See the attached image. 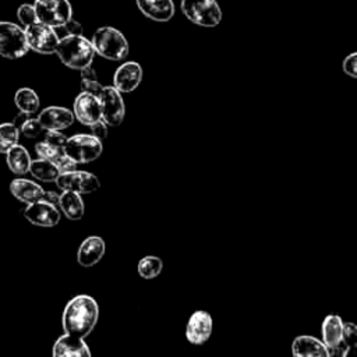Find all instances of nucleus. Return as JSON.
<instances>
[{"mask_svg":"<svg viewBox=\"0 0 357 357\" xmlns=\"http://www.w3.org/2000/svg\"><path fill=\"white\" fill-rule=\"evenodd\" d=\"M39 123L43 130H64L74 123V114L70 109L63 106H49L45 107L39 116Z\"/></svg>","mask_w":357,"mask_h":357,"instance_id":"16","label":"nucleus"},{"mask_svg":"<svg viewBox=\"0 0 357 357\" xmlns=\"http://www.w3.org/2000/svg\"><path fill=\"white\" fill-rule=\"evenodd\" d=\"M24 216L29 223L40 227H53L60 222L59 206L43 199L26 204Z\"/></svg>","mask_w":357,"mask_h":357,"instance_id":"12","label":"nucleus"},{"mask_svg":"<svg viewBox=\"0 0 357 357\" xmlns=\"http://www.w3.org/2000/svg\"><path fill=\"white\" fill-rule=\"evenodd\" d=\"M81 71V88L82 92H88L92 93L95 96L99 95V92L102 91L103 85L99 82L95 70L92 68V66H86L84 67Z\"/></svg>","mask_w":357,"mask_h":357,"instance_id":"29","label":"nucleus"},{"mask_svg":"<svg viewBox=\"0 0 357 357\" xmlns=\"http://www.w3.org/2000/svg\"><path fill=\"white\" fill-rule=\"evenodd\" d=\"M54 181L60 190L75 191L78 194H89L100 187V181L95 174L77 169L61 172Z\"/></svg>","mask_w":357,"mask_h":357,"instance_id":"10","label":"nucleus"},{"mask_svg":"<svg viewBox=\"0 0 357 357\" xmlns=\"http://www.w3.org/2000/svg\"><path fill=\"white\" fill-rule=\"evenodd\" d=\"M343 71L351 78H357V54L351 53L343 60Z\"/></svg>","mask_w":357,"mask_h":357,"instance_id":"34","label":"nucleus"},{"mask_svg":"<svg viewBox=\"0 0 357 357\" xmlns=\"http://www.w3.org/2000/svg\"><path fill=\"white\" fill-rule=\"evenodd\" d=\"M29 173L40 181H54L60 174V170L53 162L39 158V159L31 160Z\"/></svg>","mask_w":357,"mask_h":357,"instance_id":"26","label":"nucleus"},{"mask_svg":"<svg viewBox=\"0 0 357 357\" xmlns=\"http://www.w3.org/2000/svg\"><path fill=\"white\" fill-rule=\"evenodd\" d=\"M59 208L70 220H79L84 216V201L75 191H63L59 197Z\"/></svg>","mask_w":357,"mask_h":357,"instance_id":"23","label":"nucleus"},{"mask_svg":"<svg viewBox=\"0 0 357 357\" xmlns=\"http://www.w3.org/2000/svg\"><path fill=\"white\" fill-rule=\"evenodd\" d=\"M102 141L92 134H75L67 138L64 153L77 165L89 163L102 155Z\"/></svg>","mask_w":357,"mask_h":357,"instance_id":"4","label":"nucleus"},{"mask_svg":"<svg viewBox=\"0 0 357 357\" xmlns=\"http://www.w3.org/2000/svg\"><path fill=\"white\" fill-rule=\"evenodd\" d=\"M31 155L29 152L20 144L13 145L7 152H6V162L7 166L10 167V170L14 174L22 176L25 173L29 172V166H31Z\"/></svg>","mask_w":357,"mask_h":357,"instance_id":"24","label":"nucleus"},{"mask_svg":"<svg viewBox=\"0 0 357 357\" xmlns=\"http://www.w3.org/2000/svg\"><path fill=\"white\" fill-rule=\"evenodd\" d=\"M11 194L24 204H31L42 198L45 190L35 181L26 178H14L10 183Z\"/></svg>","mask_w":357,"mask_h":357,"instance_id":"22","label":"nucleus"},{"mask_svg":"<svg viewBox=\"0 0 357 357\" xmlns=\"http://www.w3.org/2000/svg\"><path fill=\"white\" fill-rule=\"evenodd\" d=\"M73 114L74 119H77L84 126H91L92 123L100 120L102 114L98 96L88 92H81L74 100Z\"/></svg>","mask_w":357,"mask_h":357,"instance_id":"14","label":"nucleus"},{"mask_svg":"<svg viewBox=\"0 0 357 357\" xmlns=\"http://www.w3.org/2000/svg\"><path fill=\"white\" fill-rule=\"evenodd\" d=\"M213 328V321L209 312L198 310L191 314L185 326V337L192 344H202L205 343Z\"/></svg>","mask_w":357,"mask_h":357,"instance_id":"13","label":"nucleus"},{"mask_svg":"<svg viewBox=\"0 0 357 357\" xmlns=\"http://www.w3.org/2000/svg\"><path fill=\"white\" fill-rule=\"evenodd\" d=\"M35 151L36 153L39 155V158H43V159H47L50 162H53L60 173L61 172H70V170H75L77 169V163L74 160H71L66 153H64V149H59V148H54L52 145H49L47 142L45 141H40L35 145Z\"/></svg>","mask_w":357,"mask_h":357,"instance_id":"21","label":"nucleus"},{"mask_svg":"<svg viewBox=\"0 0 357 357\" xmlns=\"http://www.w3.org/2000/svg\"><path fill=\"white\" fill-rule=\"evenodd\" d=\"M20 128L14 123L0 124V153H6L20 141Z\"/></svg>","mask_w":357,"mask_h":357,"instance_id":"28","label":"nucleus"},{"mask_svg":"<svg viewBox=\"0 0 357 357\" xmlns=\"http://www.w3.org/2000/svg\"><path fill=\"white\" fill-rule=\"evenodd\" d=\"M33 8L38 21L54 29L73 18V8L68 0H35Z\"/></svg>","mask_w":357,"mask_h":357,"instance_id":"7","label":"nucleus"},{"mask_svg":"<svg viewBox=\"0 0 357 357\" xmlns=\"http://www.w3.org/2000/svg\"><path fill=\"white\" fill-rule=\"evenodd\" d=\"M54 357H89L91 350L81 337L71 335L60 336L53 344Z\"/></svg>","mask_w":357,"mask_h":357,"instance_id":"18","label":"nucleus"},{"mask_svg":"<svg viewBox=\"0 0 357 357\" xmlns=\"http://www.w3.org/2000/svg\"><path fill=\"white\" fill-rule=\"evenodd\" d=\"M105 251H106L105 240L99 236H89L81 243L77 251V261L84 268L93 266L102 259V257L105 255Z\"/></svg>","mask_w":357,"mask_h":357,"instance_id":"17","label":"nucleus"},{"mask_svg":"<svg viewBox=\"0 0 357 357\" xmlns=\"http://www.w3.org/2000/svg\"><path fill=\"white\" fill-rule=\"evenodd\" d=\"M137 6L145 17L153 21L165 22L174 15L173 0H137Z\"/></svg>","mask_w":357,"mask_h":357,"instance_id":"19","label":"nucleus"},{"mask_svg":"<svg viewBox=\"0 0 357 357\" xmlns=\"http://www.w3.org/2000/svg\"><path fill=\"white\" fill-rule=\"evenodd\" d=\"M24 28L10 21H0V56L6 59H20L28 53Z\"/></svg>","mask_w":357,"mask_h":357,"instance_id":"5","label":"nucleus"},{"mask_svg":"<svg viewBox=\"0 0 357 357\" xmlns=\"http://www.w3.org/2000/svg\"><path fill=\"white\" fill-rule=\"evenodd\" d=\"M43 127L42 124L39 123L38 117L33 119V117H26L22 124L20 126V132L24 134V137L26 138H36L39 137L42 132H43Z\"/></svg>","mask_w":357,"mask_h":357,"instance_id":"30","label":"nucleus"},{"mask_svg":"<svg viewBox=\"0 0 357 357\" xmlns=\"http://www.w3.org/2000/svg\"><path fill=\"white\" fill-rule=\"evenodd\" d=\"M91 43L95 53L107 60L120 61L128 54V42L126 36L113 26L98 28L91 39Z\"/></svg>","mask_w":357,"mask_h":357,"instance_id":"3","label":"nucleus"},{"mask_svg":"<svg viewBox=\"0 0 357 357\" xmlns=\"http://www.w3.org/2000/svg\"><path fill=\"white\" fill-rule=\"evenodd\" d=\"M14 103L20 112H22L25 114H33L39 110L40 100H39L38 93L33 89L24 86V88L17 89V92L14 95Z\"/></svg>","mask_w":357,"mask_h":357,"instance_id":"25","label":"nucleus"},{"mask_svg":"<svg viewBox=\"0 0 357 357\" xmlns=\"http://www.w3.org/2000/svg\"><path fill=\"white\" fill-rule=\"evenodd\" d=\"M54 53L61 63L73 70H82L92 64L95 50L89 39L82 35H64L59 39Z\"/></svg>","mask_w":357,"mask_h":357,"instance_id":"2","label":"nucleus"},{"mask_svg":"<svg viewBox=\"0 0 357 357\" xmlns=\"http://www.w3.org/2000/svg\"><path fill=\"white\" fill-rule=\"evenodd\" d=\"M89 128H91V134L93 137H96L98 139H100V141H103L107 137V124L102 119L92 123L89 126Z\"/></svg>","mask_w":357,"mask_h":357,"instance_id":"35","label":"nucleus"},{"mask_svg":"<svg viewBox=\"0 0 357 357\" xmlns=\"http://www.w3.org/2000/svg\"><path fill=\"white\" fill-rule=\"evenodd\" d=\"M99 307L93 297L78 294L64 307L61 324L67 335L85 339L98 322Z\"/></svg>","mask_w":357,"mask_h":357,"instance_id":"1","label":"nucleus"},{"mask_svg":"<svg viewBox=\"0 0 357 357\" xmlns=\"http://www.w3.org/2000/svg\"><path fill=\"white\" fill-rule=\"evenodd\" d=\"M45 142H47L49 145L59 148V149H64V145L67 142V137L60 131V130H45Z\"/></svg>","mask_w":357,"mask_h":357,"instance_id":"32","label":"nucleus"},{"mask_svg":"<svg viewBox=\"0 0 357 357\" xmlns=\"http://www.w3.org/2000/svg\"><path fill=\"white\" fill-rule=\"evenodd\" d=\"M59 28L63 29L66 32V35H82V25L73 18H70L64 25H61Z\"/></svg>","mask_w":357,"mask_h":357,"instance_id":"36","label":"nucleus"},{"mask_svg":"<svg viewBox=\"0 0 357 357\" xmlns=\"http://www.w3.org/2000/svg\"><path fill=\"white\" fill-rule=\"evenodd\" d=\"M59 197H60V195L56 194V192H53V191H45L40 199H43V201H46V202H50V204H53V205H56V206H59Z\"/></svg>","mask_w":357,"mask_h":357,"instance_id":"37","label":"nucleus"},{"mask_svg":"<svg viewBox=\"0 0 357 357\" xmlns=\"http://www.w3.org/2000/svg\"><path fill=\"white\" fill-rule=\"evenodd\" d=\"M183 14L201 26H216L222 20V10L216 0H181Z\"/></svg>","mask_w":357,"mask_h":357,"instance_id":"6","label":"nucleus"},{"mask_svg":"<svg viewBox=\"0 0 357 357\" xmlns=\"http://www.w3.org/2000/svg\"><path fill=\"white\" fill-rule=\"evenodd\" d=\"M28 47L40 54H52L59 43L57 31L43 22H33L24 28Z\"/></svg>","mask_w":357,"mask_h":357,"instance_id":"8","label":"nucleus"},{"mask_svg":"<svg viewBox=\"0 0 357 357\" xmlns=\"http://www.w3.org/2000/svg\"><path fill=\"white\" fill-rule=\"evenodd\" d=\"M98 99L100 103L102 120L112 127L120 126L126 116V106L121 98V92H119L114 86L107 85L102 88Z\"/></svg>","mask_w":357,"mask_h":357,"instance_id":"9","label":"nucleus"},{"mask_svg":"<svg viewBox=\"0 0 357 357\" xmlns=\"http://www.w3.org/2000/svg\"><path fill=\"white\" fill-rule=\"evenodd\" d=\"M322 337L329 356H346L350 350L343 342V321L331 314L322 322Z\"/></svg>","mask_w":357,"mask_h":357,"instance_id":"11","label":"nucleus"},{"mask_svg":"<svg viewBox=\"0 0 357 357\" xmlns=\"http://www.w3.org/2000/svg\"><path fill=\"white\" fill-rule=\"evenodd\" d=\"M17 17L20 20V22L26 26V25H31L33 22L38 21L36 18V13H35V8H33V4H28V3H24L18 7L17 10Z\"/></svg>","mask_w":357,"mask_h":357,"instance_id":"31","label":"nucleus"},{"mask_svg":"<svg viewBox=\"0 0 357 357\" xmlns=\"http://www.w3.org/2000/svg\"><path fill=\"white\" fill-rule=\"evenodd\" d=\"M163 268V262L156 255H146L138 262V273L142 279H155Z\"/></svg>","mask_w":357,"mask_h":357,"instance_id":"27","label":"nucleus"},{"mask_svg":"<svg viewBox=\"0 0 357 357\" xmlns=\"http://www.w3.org/2000/svg\"><path fill=\"white\" fill-rule=\"evenodd\" d=\"M356 339H357V328L353 322H343V342L351 350L356 346Z\"/></svg>","mask_w":357,"mask_h":357,"instance_id":"33","label":"nucleus"},{"mask_svg":"<svg viewBox=\"0 0 357 357\" xmlns=\"http://www.w3.org/2000/svg\"><path fill=\"white\" fill-rule=\"evenodd\" d=\"M142 79V68L137 61L123 63L114 73L113 86L123 93L132 92Z\"/></svg>","mask_w":357,"mask_h":357,"instance_id":"15","label":"nucleus"},{"mask_svg":"<svg viewBox=\"0 0 357 357\" xmlns=\"http://www.w3.org/2000/svg\"><path fill=\"white\" fill-rule=\"evenodd\" d=\"M291 353L297 357H329L325 343L308 335L297 336L293 340Z\"/></svg>","mask_w":357,"mask_h":357,"instance_id":"20","label":"nucleus"}]
</instances>
